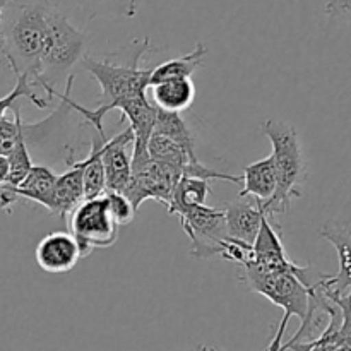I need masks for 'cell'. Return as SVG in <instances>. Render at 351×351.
I'll list each match as a JSON object with an SVG mask.
<instances>
[{"mask_svg":"<svg viewBox=\"0 0 351 351\" xmlns=\"http://www.w3.org/2000/svg\"><path fill=\"white\" fill-rule=\"evenodd\" d=\"M88 36L69 21L67 14L57 5L48 9L47 38L41 51V71L36 86L47 93V99H51L55 89L53 82L64 77L86 57ZM72 74V72H71Z\"/></svg>","mask_w":351,"mask_h":351,"instance_id":"cell-5","label":"cell"},{"mask_svg":"<svg viewBox=\"0 0 351 351\" xmlns=\"http://www.w3.org/2000/svg\"><path fill=\"white\" fill-rule=\"evenodd\" d=\"M321 237L336 249L339 257V273L326 278L324 285L329 291L345 295L351 290V223L328 221L321 228Z\"/></svg>","mask_w":351,"mask_h":351,"instance_id":"cell-12","label":"cell"},{"mask_svg":"<svg viewBox=\"0 0 351 351\" xmlns=\"http://www.w3.org/2000/svg\"><path fill=\"white\" fill-rule=\"evenodd\" d=\"M324 10L331 19L351 21V0H326Z\"/></svg>","mask_w":351,"mask_h":351,"instance_id":"cell-27","label":"cell"},{"mask_svg":"<svg viewBox=\"0 0 351 351\" xmlns=\"http://www.w3.org/2000/svg\"><path fill=\"white\" fill-rule=\"evenodd\" d=\"M57 177L58 175L51 168L45 167V165H33L26 178L16 187L17 197L36 202V204L43 206L47 211H50Z\"/></svg>","mask_w":351,"mask_h":351,"instance_id":"cell-16","label":"cell"},{"mask_svg":"<svg viewBox=\"0 0 351 351\" xmlns=\"http://www.w3.org/2000/svg\"><path fill=\"white\" fill-rule=\"evenodd\" d=\"M211 194V185L209 182L201 180V178H192L182 175L175 187L173 195H171L168 213L173 215V211L182 208H195V206H204L208 201V195Z\"/></svg>","mask_w":351,"mask_h":351,"instance_id":"cell-19","label":"cell"},{"mask_svg":"<svg viewBox=\"0 0 351 351\" xmlns=\"http://www.w3.org/2000/svg\"><path fill=\"white\" fill-rule=\"evenodd\" d=\"M154 132L168 137L173 143H177L178 146L184 147L191 156H195L194 137H192L191 129H189L187 122H185L180 113L158 110L156 122H154Z\"/></svg>","mask_w":351,"mask_h":351,"instance_id":"cell-20","label":"cell"},{"mask_svg":"<svg viewBox=\"0 0 351 351\" xmlns=\"http://www.w3.org/2000/svg\"><path fill=\"white\" fill-rule=\"evenodd\" d=\"M106 202H108L110 213H112L113 219L117 221L119 226L129 225L130 221L136 216V211H134L132 204H130L129 199L122 194V192H105Z\"/></svg>","mask_w":351,"mask_h":351,"instance_id":"cell-26","label":"cell"},{"mask_svg":"<svg viewBox=\"0 0 351 351\" xmlns=\"http://www.w3.org/2000/svg\"><path fill=\"white\" fill-rule=\"evenodd\" d=\"M132 130L127 127L112 139L103 141L101 144V161L105 167L106 191L123 192L125 185L132 177V153H129V146H132Z\"/></svg>","mask_w":351,"mask_h":351,"instance_id":"cell-9","label":"cell"},{"mask_svg":"<svg viewBox=\"0 0 351 351\" xmlns=\"http://www.w3.org/2000/svg\"><path fill=\"white\" fill-rule=\"evenodd\" d=\"M36 264L50 274H64L81 259L79 245L69 232H51L40 240L34 250Z\"/></svg>","mask_w":351,"mask_h":351,"instance_id":"cell-10","label":"cell"},{"mask_svg":"<svg viewBox=\"0 0 351 351\" xmlns=\"http://www.w3.org/2000/svg\"><path fill=\"white\" fill-rule=\"evenodd\" d=\"M197 351H218V350L211 348V346H199Z\"/></svg>","mask_w":351,"mask_h":351,"instance_id":"cell-30","label":"cell"},{"mask_svg":"<svg viewBox=\"0 0 351 351\" xmlns=\"http://www.w3.org/2000/svg\"><path fill=\"white\" fill-rule=\"evenodd\" d=\"M206 53H208V47L199 41L194 50L189 51V53L156 65V67L151 69L149 86H154L163 81H171V79H192V74L204 62Z\"/></svg>","mask_w":351,"mask_h":351,"instance_id":"cell-17","label":"cell"},{"mask_svg":"<svg viewBox=\"0 0 351 351\" xmlns=\"http://www.w3.org/2000/svg\"><path fill=\"white\" fill-rule=\"evenodd\" d=\"M173 216L180 219V225L191 239V257L194 259H209L221 256L225 242L228 240L226 232L225 211L209 208V206H195V208H182L173 211Z\"/></svg>","mask_w":351,"mask_h":351,"instance_id":"cell-7","label":"cell"},{"mask_svg":"<svg viewBox=\"0 0 351 351\" xmlns=\"http://www.w3.org/2000/svg\"><path fill=\"white\" fill-rule=\"evenodd\" d=\"M89 17H123L132 19L137 14L139 0H65Z\"/></svg>","mask_w":351,"mask_h":351,"instance_id":"cell-21","label":"cell"},{"mask_svg":"<svg viewBox=\"0 0 351 351\" xmlns=\"http://www.w3.org/2000/svg\"><path fill=\"white\" fill-rule=\"evenodd\" d=\"M50 2L9 0L0 23V51L14 75H26L36 88L41 71V51L47 38Z\"/></svg>","mask_w":351,"mask_h":351,"instance_id":"cell-2","label":"cell"},{"mask_svg":"<svg viewBox=\"0 0 351 351\" xmlns=\"http://www.w3.org/2000/svg\"><path fill=\"white\" fill-rule=\"evenodd\" d=\"M326 278H328V274H326ZM326 278L322 280V290H324L326 297H328L329 300L335 302L339 307V311H341V324H339L338 329L339 350L351 351V290L345 295L332 293V291H329L328 288H326Z\"/></svg>","mask_w":351,"mask_h":351,"instance_id":"cell-25","label":"cell"},{"mask_svg":"<svg viewBox=\"0 0 351 351\" xmlns=\"http://www.w3.org/2000/svg\"><path fill=\"white\" fill-rule=\"evenodd\" d=\"M69 156L65 163L69 165L67 170L58 175L53 187V197H51L50 215H57L65 218L72 213L75 206L84 201V187H82V173H84L86 156L81 160H72V149H69Z\"/></svg>","mask_w":351,"mask_h":351,"instance_id":"cell-13","label":"cell"},{"mask_svg":"<svg viewBox=\"0 0 351 351\" xmlns=\"http://www.w3.org/2000/svg\"><path fill=\"white\" fill-rule=\"evenodd\" d=\"M182 178L180 168L149 160L144 167L132 171L129 184L125 185L122 194L132 204L134 211H139L141 204L147 199L161 202L165 208L170 206L175 187Z\"/></svg>","mask_w":351,"mask_h":351,"instance_id":"cell-8","label":"cell"},{"mask_svg":"<svg viewBox=\"0 0 351 351\" xmlns=\"http://www.w3.org/2000/svg\"><path fill=\"white\" fill-rule=\"evenodd\" d=\"M225 221L228 237L239 242L254 245L256 237L259 233L261 223L264 218L263 202L257 201L252 195L237 197L230 204L225 206Z\"/></svg>","mask_w":351,"mask_h":351,"instance_id":"cell-11","label":"cell"},{"mask_svg":"<svg viewBox=\"0 0 351 351\" xmlns=\"http://www.w3.org/2000/svg\"><path fill=\"white\" fill-rule=\"evenodd\" d=\"M7 2H9V0H0V23H2V12L3 9H5ZM0 43H2V38H0Z\"/></svg>","mask_w":351,"mask_h":351,"instance_id":"cell-29","label":"cell"},{"mask_svg":"<svg viewBox=\"0 0 351 351\" xmlns=\"http://www.w3.org/2000/svg\"><path fill=\"white\" fill-rule=\"evenodd\" d=\"M5 158L7 163H9V175H7L5 185L16 189L26 178V175L29 173L34 165L33 160H31L29 147H27L26 139H24V132L21 134L14 149Z\"/></svg>","mask_w":351,"mask_h":351,"instance_id":"cell-23","label":"cell"},{"mask_svg":"<svg viewBox=\"0 0 351 351\" xmlns=\"http://www.w3.org/2000/svg\"><path fill=\"white\" fill-rule=\"evenodd\" d=\"M261 130L273 144L278 177L276 192L273 199L264 202L263 209L267 218L278 223V218L288 213L291 201L302 197V185L307 182V160L300 136L291 123L269 119L261 125Z\"/></svg>","mask_w":351,"mask_h":351,"instance_id":"cell-4","label":"cell"},{"mask_svg":"<svg viewBox=\"0 0 351 351\" xmlns=\"http://www.w3.org/2000/svg\"><path fill=\"white\" fill-rule=\"evenodd\" d=\"M7 175H9V163L5 156H0V187L7 182Z\"/></svg>","mask_w":351,"mask_h":351,"instance_id":"cell-28","label":"cell"},{"mask_svg":"<svg viewBox=\"0 0 351 351\" xmlns=\"http://www.w3.org/2000/svg\"><path fill=\"white\" fill-rule=\"evenodd\" d=\"M147 154H149V160L160 161V163L170 165V167L180 168L184 171L185 165L189 163V160H194L197 156H191L187 151L182 146H178L177 143H173L168 137L161 136V134L153 132L149 137V143H147Z\"/></svg>","mask_w":351,"mask_h":351,"instance_id":"cell-22","label":"cell"},{"mask_svg":"<svg viewBox=\"0 0 351 351\" xmlns=\"http://www.w3.org/2000/svg\"><path fill=\"white\" fill-rule=\"evenodd\" d=\"M153 105L163 112L182 113L192 106L195 99V84L192 79H171L149 86Z\"/></svg>","mask_w":351,"mask_h":351,"instance_id":"cell-15","label":"cell"},{"mask_svg":"<svg viewBox=\"0 0 351 351\" xmlns=\"http://www.w3.org/2000/svg\"><path fill=\"white\" fill-rule=\"evenodd\" d=\"M242 184V191L239 192L240 197H243V195H252V197H256L263 204L269 201V199H273L278 187L276 167H274L273 154L247 165L243 168Z\"/></svg>","mask_w":351,"mask_h":351,"instance_id":"cell-14","label":"cell"},{"mask_svg":"<svg viewBox=\"0 0 351 351\" xmlns=\"http://www.w3.org/2000/svg\"><path fill=\"white\" fill-rule=\"evenodd\" d=\"M119 228L105 195L84 199L69 215V233L77 242L81 257H88L93 250L112 247L119 239Z\"/></svg>","mask_w":351,"mask_h":351,"instance_id":"cell-6","label":"cell"},{"mask_svg":"<svg viewBox=\"0 0 351 351\" xmlns=\"http://www.w3.org/2000/svg\"><path fill=\"white\" fill-rule=\"evenodd\" d=\"M106 139H93L91 149L86 154L84 173H82V187H84V199H96L105 195L106 177L105 167L101 161V144Z\"/></svg>","mask_w":351,"mask_h":351,"instance_id":"cell-18","label":"cell"},{"mask_svg":"<svg viewBox=\"0 0 351 351\" xmlns=\"http://www.w3.org/2000/svg\"><path fill=\"white\" fill-rule=\"evenodd\" d=\"M29 99L34 106L38 108H47L48 106V99L47 98H40L38 93L34 91L33 82L29 81V77L26 75H17L16 77V86L12 88V91L7 93L3 98H0V120L5 117L7 110H12V106L16 105L17 99Z\"/></svg>","mask_w":351,"mask_h":351,"instance_id":"cell-24","label":"cell"},{"mask_svg":"<svg viewBox=\"0 0 351 351\" xmlns=\"http://www.w3.org/2000/svg\"><path fill=\"white\" fill-rule=\"evenodd\" d=\"M322 276L324 274L319 273L312 266H298V264L293 269L273 271V273H264V271L254 269L250 266L240 267L239 278L243 287L249 288L254 293L263 295L271 304L278 305L285 311L276 335L264 351H280L291 315H297L300 322L307 317L311 291Z\"/></svg>","mask_w":351,"mask_h":351,"instance_id":"cell-3","label":"cell"},{"mask_svg":"<svg viewBox=\"0 0 351 351\" xmlns=\"http://www.w3.org/2000/svg\"><path fill=\"white\" fill-rule=\"evenodd\" d=\"M151 50L149 38L134 40L123 45L119 50L110 51L103 57H84L81 65L98 81L101 88L99 105L95 110L79 105L69 96L67 103L71 110L81 113L89 125H93L101 139H106L103 129V119L112 110H120L127 103L147 96L149 89L151 69L141 67L144 53Z\"/></svg>","mask_w":351,"mask_h":351,"instance_id":"cell-1","label":"cell"}]
</instances>
